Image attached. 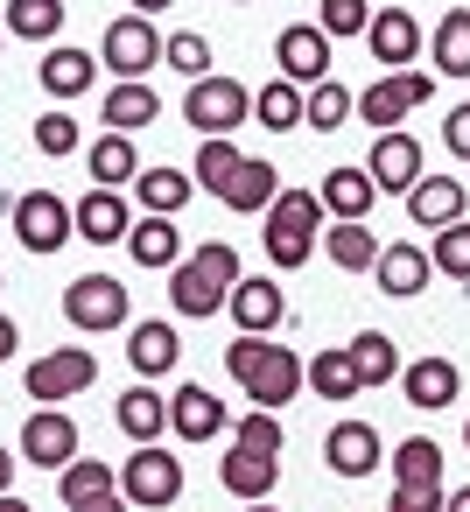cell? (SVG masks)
<instances>
[{
  "label": "cell",
  "mask_w": 470,
  "mask_h": 512,
  "mask_svg": "<svg viewBox=\"0 0 470 512\" xmlns=\"http://www.w3.org/2000/svg\"><path fill=\"white\" fill-rule=\"evenodd\" d=\"M239 281H246V274H239L232 239H204L190 260H176V267H169V302H176V316L204 323V316H218V309L232 302V288H239Z\"/></svg>",
  "instance_id": "1"
},
{
  "label": "cell",
  "mask_w": 470,
  "mask_h": 512,
  "mask_svg": "<svg viewBox=\"0 0 470 512\" xmlns=\"http://www.w3.org/2000/svg\"><path fill=\"white\" fill-rule=\"evenodd\" d=\"M225 372L246 386V400L253 407H267V414H281L295 393H302V358L288 351V344H274V337H239V344H225Z\"/></svg>",
  "instance_id": "2"
},
{
  "label": "cell",
  "mask_w": 470,
  "mask_h": 512,
  "mask_svg": "<svg viewBox=\"0 0 470 512\" xmlns=\"http://www.w3.org/2000/svg\"><path fill=\"white\" fill-rule=\"evenodd\" d=\"M260 218H267V232H260L267 260H274L281 274L309 267V253H316V232H323V204H316V190H281V197H274Z\"/></svg>",
  "instance_id": "3"
},
{
  "label": "cell",
  "mask_w": 470,
  "mask_h": 512,
  "mask_svg": "<svg viewBox=\"0 0 470 512\" xmlns=\"http://www.w3.org/2000/svg\"><path fill=\"white\" fill-rule=\"evenodd\" d=\"M120 491L134 512H169L183 498V456H169L162 442H141L127 463H120Z\"/></svg>",
  "instance_id": "4"
},
{
  "label": "cell",
  "mask_w": 470,
  "mask_h": 512,
  "mask_svg": "<svg viewBox=\"0 0 470 512\" xmlns=\"http://www.w3.org/2000/svg\"><path fill=\"white\" fill-rule=\"evenodd\" d=\"M183 120H190L204 141H225L232 127H246V120H253V92H246L239 78H218V71H211V78H197V85H190Z\"/></svg>",
  "instance_id": "5"
},
{
  "label": "cell",
  "mask_w": 470,
  "mask_h": 512,
  "mask_svg": "<svg viewBox=\"0 0 470 512\" xmlns=\"http://www.w3.org/2000/svg\"><path fill=\"white\" fill-rule=\"evenodd\" d=\"M99 64H106L120 85H141V78L162 64V29H155V22H141V15L106 22V36H99Z\"/></svg>",
  "instance_id": "6"
},
{
  "label": "cell",
  "mask_w": 470,
  "mask_h": 512,
  "mask_svg": "<svg viewBox=\"0 0 470 512\" xmlns=\"http://www.w3.org/2000/svg\"><path fill=\"white\" fill-rule=\"evenodd\" d=\"M8 218H15V239H22L36 260H50V253H64V246L78 239V225H71V204H64L57 190H22Z\"/></svg>",
  "instance_id": "7"
},
{
  "label": "cell",
  "mask_w": 470,
  "mask_h": 512,
  "mask_svg": "<svg viewBox=\"0 0 470 512\" xmlns=\"http://www.w3.org/2000/svg\"><path fill=\"white\" fill-rule=\"evenodd\" d=\"M435 99V71H386L379 85H365L358 92V120L365 127H379V134H393L414 106H428Z\"/></svg>",
  "instance_id": "8"
},
{
  "label": "cell",
  "mask_w": 470,
  "mask_h": 512,
  "mask_svg": "<svg viewBox=\"0 0 470 512\" xmlns=\"http://www.w3.org/2000/svg\"><path fill=\"white\" fill-rule=\"evenodd\" d=\"M64 323L85 330V337L120 330V323H127V281H113V274H78V281L64 288Z\"/></svg>",
  "instance_id": "9"
},
{
  "label": "cell",
  "mask_w": 470,
  "mask_h": 512,
  "mask_svg": "<svg viewBox=\"0 0 470 512\" xmlns=\"http://www.w3.org/2000/svg\"><path fill=\"white\" fill-rule=\"evenodd\" d=\"M99 379V358L85 351V344H57V351H43L36 365H29V400H43V407H57V400H78L85 386Z\"/></svg>",
  "instance_id": "10"
},
{
  "label": "cell",
  "mask_w": 470,
  "mask_h": 512,
  "mask_svg": "<svg viewBox=\"0 0 470 512\" xmlns=\"http://www.w3.org/2000/svg\"><path fill=\"white\" fill-rule=\"evenodd\" d=\"M15 456H22V463H43V470H64V463L78 456V421H71L64 407H36V414L22 421Z\"/></svg>",
  "instance_id": "11"
},
{
  "label": "cell",
  "mask_w": 470,
  "mask_h": 512,
  "mask_svg": "<svg viewBox=\"0 0 470 512\" xmlns=\"http://www.w3.org/2000/svg\"><path fill=\"white\" fill-rule=\"evenodd\" d=\"M274 64H281V78L288 85H323L330 78V36L316 29V22H295V29H281L274 36Z\"/></svg>",
  "instance_id": "12"
},
{
  "label": "cell",
  "mask_w": 470,
  "mask_h": 512,
  "mask_svg": "<svg viewBox=\"0 0 470 512\" xmlns=\"http://www.w3.org/2000/svg\"><path fill=\"white\" fill-rule=\"evenodd\" d=\"M365 43H372V64L414 71V57H421V22H414L407 8H379V15L365 22Z\"/></svg>",
  "instance_id": "13"
},
{
  "label": "cell",
  "mask_w": 470,
  "mask_h": 512,
  "mask_svg": "<svg viewBox=\"0 0 470 512\" xmlns=\"http://www.w3.org/2000/svg\"><path fill=\"white\" fill-rule=\"evenodd\" d=\"M365 176H372V190H400V197H407V190L421 183V141H414V134H400V127H393V134H379V141H372V155H365Z\"/></svg>",
  "instance_id": "14"
},
{
  "label": "cell",
  "mask_w": 470,
  "mask_h": 512,
  "mask_svg": "<svg viewBox=\"0 0 470 512\" xmlns=\"http://www.w3.org/2000/svg\"><path fill=\"white\" fill-rule=\"evenodd\" d=\"M71 225H78V239H92V246H127L134 211H127L120 190H85V197L71 204Z\"/></svg>",
  "instance_id": "15"
},
{
  "label": "cell",
  "mask_w": 470,
  "mask_h": 512,
  "mask_svg": "<svg viewBox=\"0 0 470 512\" xmlns=\"http://www.w3.org/2000/svg\"><path fill=\"white\" fill-rule=\"evenodd\" d=\"M232 323H239V337H267V330H281V316H288V295H281V281H267V274H246L239 288H232Z\"/></svg>",
  "instance_id": "16"
},
{
  "label": "cell",
  "mask_w": 470,
  "mask_h": 512,
  "mask_svg": "<svg viewBox=\"0 0 470 512\" xmlns=\"http://www.w3.org/2000/svg\"><path fill=\"white\" fill-rule=\"evenodd\" d=\"M379 428L372 421H337L330 435H323V463L337 470V477H372L379 470Z\"/></svg>",
  "instance_id": "17"
},
{
  "label": "cell",
  "mask_w": 470,
  "mask_h": 512,
  "mask_svg": "<svg viewBox=\"0 0 470 512\" xmlns=\"http://www.w3.org/2000/svg\"><path fill=\"white\" fill-rule=\"evenodd\" d=\"M218 484L232 491V498H246V505H260L274 484H281V456H267V449H225L218 456Z\"/></svg>",
  "instance_id": "18"
},
{
  "label": "cell",
  "mask_w": 470,
  "mask_h": 512,
  "mask_svg": "<svg viewBox=\"0 0 470 512\" xmlns=\"http://www.w3.org/2000/svg\"><path fill=\"white\" fill-rule=\"evenodd\" d=\"M127 365H134L141 379H162V372H176V365H183V337H176V323H169V316H148V323H134V337H127Z\"/></svg>",
  "instance_id": "19"
},
{
  "label": "cell",
  "mask_w": 470,
  "mask_h": 512,
  "mask_svg": "<svg viewBox=\"0 0 470 512\" xmlns=\"http://www.w3.org/2000/svg\"><path fill=\"white\" fill-rule=\"evenodd\" d=\"M36 78H43V92L64 106V99H85V92L99 85V57H92V50H71V43H57V50L36 64Z\"/></svg>",
  "instance_id": "20"
},
{
  "label": "cell",
  "mask_w": 470,
  "mask_h": 512,
  "mask_svg": "<svg viewBox=\"0 0 470 512\" xmlns=\"http://www.w3.org/2000/svg\"><path fill=\"white\" fill-rule=\"evenodd\" d=\"M463 176H421L414 190H407V218L421 225V232H442V225H456L463 218Z\"/></svg>",
  "instance_id": "21"
},
{
  "label": "cell",
  "mask_w": 470,
  "mask_h": 512,
  "mask_svg": "<svg viewBox=\"0 0 470 512\" xmlns=\"http://www.w3.org/2000/svg\"><path fill=\"white\" fill-rule=\"evenodd\" d=\"M169 428H176V442H211L225 428V400L211 386H176L169 393Z\"/></svg>",
  "instance_id": "22"
},
{
  "label": "cell",
  "mask_w": 470,
  "mask_h": 512,
  "mask_svg": "<svg viewBox=\"0 0 470 512\" xmlns=\"http://www.w3.org/2000/svg\"><path fill=\"white\" fill-rule=\"evenodd\" d=\"M428 274H435V267H428V253H421V246H407V239L379 246V260H372L379 295H400V302H407V295H421V288H428Z\"/></svg>",
  "instance_id": "23"
},
{
  "label": "cell",
  "mask_w": 470,
  "mask_h": 512,
  "mask_svg": "<svg viewBox=\"0 0 470 512\" xmlns=\"http://www.w3.org/2000/svg\"><path fill=\"white\" fill-rule=\"evenodd\" d=\"M372 176L365 169H330L323 176V190H316V204H323V218H337V225H365V211H372Z\"/></svg>",
  "instance_id": "24"
},
{
  "label": "cell",
  "mask_w": 470,
  "mask_h": 512,
  "mask_svg": "<svg viewBox=\"0 0 470 512\" xmlns=\"http://www.w3.org/2000/svg\"><path fill=\"white\" fill-rule=\"evenodd\" d=\"M400 393H407V407H449L463 393V372L449 358H414V365H400Z\"/></svg>",
  "instance_id": "25"
},
{
  "label": "cell",
  "mask_w": 470,
  "mask_h": 512,
  "mask_svg": "<svg viewBox=\"0 0 470 512\" xmlns=\"http://www.w3.org/2000/svg\"><path fill=\"white\" fill-rule=\"evenodd\" d=\"M99 120H106V134H141V127L162 120V99H155L148 78H141V85H113L106 106H99Z\"/></svg>",
  "instance_id": "26"
},
{
  "label": "cell",
  "mask_w": 470,
  "mask_h": 512,
  "mask_svg": "<svg viewBox=\"0 0 470 512\" xmlns=\"http://www.w3.org/2000/svg\"><path fill=\"white\" fill-rule=\"evenodd\" d=\"M85 169H92V190H120V183H134V176H141V148H134V134H99V141L85 148Z\"/></svg>",
  "instance_id": "27"
},
{
  "label": "cell",
  "mask_w": 470,
  "mask_h": 512,
  "mask_svg": "<svg viewBox=\"0 0 470 512\" xmlns=\"http://www.w3.org/2000/svg\"><path fill=\"white\" fill-rule=\"evenodd\" d=\"M134 197L148 204V218H176V211L197 197V176H190V169L155 162V169H141V176H134Z\"/></svg>",
  "instance_id": "28"
},
{
  "label": "cell",
  "mask_w": 470,
  "mask_h": 512,
  "mask_svg": "<svg viewBox=\"0 0 470 512\" xmlns=\"http://www.w3.org/2000/svg\"><path fill=\"white\" fill-rule=\"evenodd\" d=\"M274 197H281V169H274V162H260V155H246V162H239V176L225 183V211H239V218H260Z\"/></svg>",
  "instance_id": "29"
},
{
  "label": "cell",
  "mask_w": 470,
  "mask_h": 512,
  "mask_svg": "<svg viewBox=\"0 0 470 512\" xmlns=\"http://www.w3.org/2000/svg\"><path fill=\"white\" fill-rule=\"evenodd\" d=\"M113 421H120V435L141 449V442H155V435L169 428V400H162L155 386H127L120 407H113Z\"/></svg>",
  "instance_id": "30"
},
{
  "label": "cell",
  "mask_w": 470,
  "mask_h": 512,
  "mask_svg": "<svg viewBox=\"0 0 470 512\" xmlns=\"http://www.w3.org/2000/svg\"><path fill=\"white\" fill-rule=\"evenodd\" d=\"M393 491H442V442L407 435L393 449Z\"/></svg>",
  "instance_id": "31"
},
{
  "label": "cell",
  "mask_w": 470,
  "mask_h": 512,
  "mask_svg": "<svg viewBox=\"0 0 470 512\" xmlns=\"http://www.w3.org/2000/svg\"><path fill=\"white\" fill-rule=\"evenodd\" d=\"M428 57H435V78H470V8H449L435 22Z\"/></svg>",
  "instance_id": "32"
},
{
  "label": "cell",
  "mask_w": 470,
  "mask_h": 512,
  "mask_svg": "<svg viewBox=\"0 0 470 512\" xmlns=\"http://www.w3.org/2000/svg\"><path fill=\"white\" fill-rule=\"evenodd\" d=\"M127 253H134V267H176V260H183V232H176V218H134Z\"/></svg>",
  "instance_id": "33"
},
{
  "label": "cell",
  "mask_w": 470,
  "mask_h": 512,
  "mask_svg": "<svg viewBox=\"0 0 470 512\" xmlns=\"http://www.w3.org/2000/svg\"><path fill=\"white\" fill-rule=\"evenodd\" d=\"M302 386H309L316 400H351V393H365V386H358V372H351V351H344V344L316 351V358L302 365Z\"/></svg>",
  "instance_id": "34"
},
{
  "label": "cell",
  "mask_w": 470,
  "mask_h": 512,
  "mask_svg": "<svg viewBox=\"0 0 470 512\" xmlns=\"http://www.w3.org/2000/svg\"><path fill=\"white\" fill-rule=\"evenodd\" d=\"M344 351H351V372H358V386H393V372H400V351H393V337H386V330H358Z\"/></svg>",
  "instance_id": "35"
},
{
  "label": "cell",
  "mask_w": 470,
  "mask_h": 512,
  "mask_svg": "<svg viewBox=\"0 0 470 512\" xmlns=\"http://www.w3.org/2000/svg\"><path fill=\"white\" fill-rule=\"evenodd\" d=\"M0 29L22 36V43H50L64 29V0H8V8H0Z\"/></svg>",
  "instance_id": "36"
},
{
  "label": "cell",
  "mask_w": 470,
  "mask_h": 512,
  "mask_svg": "<svg viewBox=\"0 0 470 512\" xmlns=\"http://www.w3.org/2000/svg\"><path fill=\"white\" fill-rule=\"evenodd\" d=\"M351 113H358V99H351L337 78H323V85H309V92H302V127H316V134L351 127Z\"/></svg>",
  "instance_id": "37"
},
{
  "label": "cell",
  "mask_w": 470,
  "mask_h": 512,
  "mask_svg": "<svg viewBox=\"0 0 470 512\" xmlns=\"http://www.w3.org/2000/svg\"><path fill=\"white\" fill-rule=\"evenodd\" d=\"M253 120H260L267 134H295V127H302V85H288V78L260 85V92H253Z\"/></svg>",
  "instance_id": "38"
},
{
  "label": "cell",
  "mask_w": 470,
  "mask_h": 512,
  "mask_svg": "<svg viewBox=\"0 0 470 512\" xmlns=\"http://www.w3.org/2000/svg\"><path fill=\"white\" fill-rule=\"evenodd\" d=\"M323 253H330L344 274H372V260H379V232H365V225H330V232H323Z\"/></svg>",
  "instance_id": "39"
},
{
  "label": "cell",
  "mask_w": 470,
  "mask_h": 512,
  "mask_svg": "<svg viewBox=\"0 0 470 512\" xmlns=\"http://www.w3.org/2000/svg\"><path fill=\"white\" fill-rule=\"evenodd\" d=\"M120 477H113V463H99V456H71L64 470H57V498L64 505H78V498H99V491H113Z\"/></svg>",
  "instance_id": "40"
},
{
  "label": "cell",
  "mask_w": 470,
  "mask_h": 512,
  "mask_svg": "<svg viewBox=\"0 0 470 512\" xmlns=\"http://www.w3.org/2000/svg\"><path fill=\"white\" fill-rule=\"evenodd\" d=\"M428 267H435V274H449L456 288H470V218H456V225H442V232H435Z\"/></svg>",
  "instance_id": "41"
},
{
  "label": "cell",
  "mask_w": 470,
  "mask_h": 512,
  "mask_svg": "<svg viewBox=\"0 0 470 512\" xmlns=\"http://www.w3.org/2000/svg\"><path fill=\"white\" fill-rule=\"evenodd\" d=\"M239 162H246V155H239V141L225 134V141H204V148H197V169H190V176H197V190L225 197V183L239 176Z\"/></svg>",
  "instance_id": "42"
},
{
  "label": "cell",
  "mask_w": 470,
  "mask_h": 512,
  "mask_svg": "<svg viewBox=\"0 0 470 512\" xmlns=\"http://www.w3.org/2000/svg\"><path fill=\"white\" fill-rule=\"evenodd\" d=\"M162 64H169L176 78H190V85H197V78H211V43H204L197 29H176V36L162 43Z\"/></svg>",
  "instance_id": "43"
},
{
  "label": "cell",
  "mask_w": 470,
  "mask_h": 512,
  "mask_svg": "<svg viewBox=\"0 0 470 512\" xmlns=\"http://www.w3.org/2000/svg\"><path fill=\"white\" fill-rule=\"evenodd\" d=\"M78 141H85V134H78V120H71L64 106H50V113L36 120V148H43L50 162H64V155H78Z\"/></svg>",
  "instance_id": "44"
},
{
  "label": "cell",
  "mask_w": 470,
  "mask_h": 512,
  "mask_svg": "<svg viewBox=\"0 0 470 512\" xmlns=\"http://www.w3.org/2000/svg\"><path fill=\"white\" fill-rule=\"evenodd\" d=\"M232 442H239V449H267V456H281V449H288V435H281V414H267V407H253V414H239V428H232Z\"/></svg>",
  "instance_id": "45"
},
{
  "label": "cell",
  "mask_w": 470,
  "mask_h": 512,
  "mask_svg": "<svg viewBox=\"0 0 470 512\" xmlns=\"http://www.w3.org/2000/svg\"><path fill=\"white\" fill-rule=\"evenodd\" d=\"M365 22H372V8H365V0H323V8H316V29H323L330 43L365 36Z\"/></svg>",
  "instance_id": "46"
},
{
  "label": "cell",
  "mask_w": 470,
  "mask_h": 512,
  "mask_svg": "<svg viewBox=\"0 0 470 512\" xmlns=\"http://www.w3.org/2000/svg\"><path fill=\"white\" fill-rule=\"evenodd\" d=\"M442 141H449V155H456V162H470V106H456V113L442 120Z\"/></svg>",
  "instance_id": "47"
},
{
  "label": "cell",
  "mask_w": 470,
  "mask_h": 512,
  "mask_svg": "<svg viewBox=\"0 0 470 512\" xmlns=\"http://www.w3.org/2000/svg\"><path fill=\"white\" fill-rule=\"evenodd\" d=\"M386 512H442V491H393Z\"/></svg>",
  "instance_id": "48"
},
{
  "label": "cell",
  "mask_w": 470,
  "mask_h": 512,
  "mask_svg": "<svg viewBox=\"0 0 470 512\" xmlns=\"http://www.w3.org/2000/svg\"><path fill=\"white\" fill-rule=\"evenodd\" d=\"M64 512H134V505H127V491L113 484V491H99V498H78V505H64Z\"/></svg>",
  "instance_id": "49"
},
{
  "label": "cell",
  "mask_w": 470,
  "mask_h": 512,
  "mask_svg": "<svg viewBox=\"0 0 470 512\" xmlns=\"http://www.w3.org/2000/svg\"><path fill=\"white\" fill-rule=\"evenodd\" d=\"M15 344H22V330H15V316H0V365L15 358Z\"/></svg>",
  "instance_id": "50"
},
{
  "label": "cell",
  "mask_w": 470,
  "mask_h": 512,
  "mask_svg": "<svg viewBox=\"0 0 470 512\" xmlns=\"http://www.w3.org/2000/svg\"><path fill=\"white\" fill-rule=\"evenodd\" d=\"M15 470H22V456H15V449H0V491H15Z\"/></svg>",
  "instance_id": "51"
},
{
  "label": "cell",
  "mask_w": 470,
  "mask_h": 512,
  "mask_svg": "<svg viewBox=\"0 0 470 512\" xmlns=\"http://www.w3.org/2000/svg\"><path fill=\"white\" fill-rule=\"evenodd\" d=\"M127 8H134V15H141V22H155V15H162V8H176V0H127Z\"/></svg>",
  "instance_id": "52"
},
{
  "label": "cell",
  "mask_w": 470,
  "mask_h": 512,
  "mask_svg": "<svg viewBox=\"0 0 470 512\" xmlns=\"http://www.w3.org/2000/svg\"><path fill=\"white\" fill-rule=\"evenodd\" d=\"M442 512H470V484H456V491L442 498Z\"/></svg>",
  "instance_id": "53"
},
{
  "label": "cell",
  "mask_w": 470,
  "mask_h": 512,
  "mask_svg": "<svg viewBox=\"0 0 470 512\" xmlns=\"http://www.w3.org/2000/svg\"><path fill=\"white\" fill-rule=\"evenodd\" d=\"M0 512H36L29 498H15V491H0Z\"/></svg>",
  "instance_id": "54"
},
{
  "label": "cell",
  "mask_w": 470,
  "mask_h": 512,
  "mask_svg": "<svg viewBox=\"0 0 470 512\" xmlns=\"http://www.w3.org/2000/svg\"><path fill=\"white\" fill-rule=\"evenodd\" d=\"M246 512H274V505H267V498H260V505H246Z\"/></svg>",
  "instance_id": "55"
},
{
  "label": "cell",
  "mask_w": 470,
  "mask_h": 512,
  "mask_svg": "<svg viewBox=\"0 0 470 512\" xmlns=\"http://www.w3.org/2000/svg\"><path fill=\"white\" fill-rule=\"evenodd\" d=\"M463 449H470V421H463Z\"/></svg>",
  "instance_id": "56"
},
{
  "label": "cell",
  "mask_w": 470,
  "mask_h": 512,
  "mask_svg": "<svg viewBox=\"0 0 470 512\" xmlns=\"http://www.w3.org/2000/svg\"><path fill=\"white\" fill-rule=\"evenodd\" d=\"M0 288H8V274H0Z\"/></svg>",
  "instance_id": "57"
},
{
  "label": "cell",
  "mask_w": 470,
  "mask_h": 512,
  "mask_svg": "<svg viewBox=\"0 0 470 512\" xmlns=\"http://www.w3.org/2000/svg\"><path fill=\"white\" fill-rule=\"evenodd\" d=\"M232 8H246V0H232Z\"/></svg>",
  "instance_id": "58"
}]
</instances>
